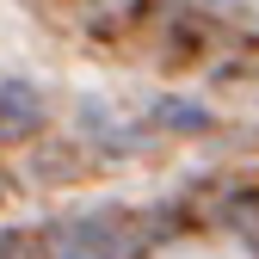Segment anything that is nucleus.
Segmentation results:
<instances>
[{"label":"nucleus","instance_id":"f03ea898","mask_svg":"<svg viewBox=\"0 0 259 259\" xmlns=\"http://www.w3.org/2000/svg\"><path fill=\"white\" fill-rule=\"evenodd\" d=\"M44 123V99L25 80H0V130H37Z\"/></svg>","mask_w":259,"mask_h":259},{"label":"nucleus","instance_id":"f257e3e1","mask_svg":"<svg viewBox=\"0 0 259 259\" xmlns=\"http://www.w3.org/2000/svg\"><path fill=\"white\" fill-rule=\"evenodd\" d=\"M56 247H62V259H111L117 253V241H111V229L99 216H80V222H62V235H56Z\"/></svg>","mask_w":259,"mask_h":259}]
</instances>
